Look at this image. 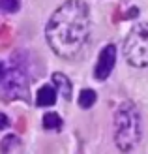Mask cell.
Here are the masks:
<instances>
[{
  "instance_id": "1",
  "label": "cell",
  "mask_w": 148,
  "mask_h": 154,
  "mask_svg": "<svg viewBox=\"0 0 148 154\" xmlns=\"http://www.w3.org/2000/svg\"><path fill=\"white\" fill-rule=\"evenodd\" d=\"M51 49L62 58H75L90 38V13L83 0H68L56 11L45 28Z\"/></svg>"
},
{
  "instance_id": "2",
  "label": "cell",
  "mask_w": 148,
  "mask_h": 154,
  "mask_svg": "<svg viewBox=\"0 0 148 154\" xmlns=\"http://www.w3.org/2000/svg\"><path fill=\"white\" fill-rule=\"evenodd\" d=\"M141 139V115L131 102H122L114 113V141L120 150H131Z\"/></svg>"
},
{
  "instance_id": "3",
  "label": "cell",
  "mask_w": 148,
  "mask_h": 154,
  "mask_svg": "<svg viewBox=\"0 0 148 154\" xmlns=\"http://www.w3.org/2000/svg\"><path fill=\"white\" fill-rule=\"evenodd\" d=\"M124 57L133 68L148 66V23H139L124 42Z\"/></svg>"
},
{
  "instance_id": "4",
  "label": "cell",
  "mask_w": 148,
  "mask_h": 154,
  "mask_svg": "<svg viewBox=\"0 0 148 154\" xmlns=\"http://www.w3.org/2000/svg\"><path fill=\"white\" fill-rule=\"evenodd\" d=\"M2 88L8 96H21L26 98V90H28V79L25 77L21 70L13 68V70H8L2 77Z\"/></svg>"
},
{
  "instance_id": "5",
  "label": "cell",
  "mask_w": 148,
  "mask_h": 154,
  "mask_svg": "<svg viewBox=\"0 0 148 154\" xmlns=\"http://www.w3.org/2000/svg\"><path fill=\"white\" fill-rule=\"evenodd\" d=\"M114 62H116V47L113 43H109L103 47V51L99 53V58H98V64H96V70H94V75L98 81H103L111 75L113 68H114Z\"/></svg>"
},
{
  "instance_id": "6",
  "label": "cell",
  "mask_w": 148,
  "mask_h": 154,
  "mask_svg": "<svg viewBox=\"0 0 148 154\" xmlns=\"http://www.w3.org/2000/svg\"><path fill=\"white\" fill-rule=\"evenodd\" d=\"M54 102H56V88L49 87V85H45V87H41L40 90H38L36 94V103L40 107H47V105H54Z\"/></svg>"
},
{
  "instance_id": "7",
  "label": "cell",
  "mask_w": 148,
  "mask_h": 154,
  "mask_svg": "<svg viewBox=\"0 0 148 154\" xmlns=\"http://www.w3.org/2000/svg\"><path fill=\"white\" fill-rule=\"evenodd\" d=\"M53 83H54V87H56V90L66 100H71V83H69V79L64 73H60V72L53 73Z\"/></svg>"
},
{
  "instance_id": "8",
  "label": "cell",
  "mask_w": 148,
  "mask_h": 154,
  "mask_svg": "<svg viewBox=\"0 0 148 154\" xmlns=\"http://www.w3.org/2000/svg\"><path fill=\"white\" fill-rule=\"evenodd\" d=\"M94 103H96V92L90 90V88L81 90V94H79V105L83 107V109H88V107H92Z\"/></svg>"
},
{
  "instance_id": "9",
  "label": "cell",
  "mask_w": 148,
  "mask_h": 154,
  "mask_svg": "<svg viewBox=\"0 0 148 154\" xmlns=\"http://www.w3.org/2000/svg\"><path fill=\"white\" fill-rule=\"evenodd\" d=\"M43 126H45V130H60L62 128V119L56 113H47L43 117Z\"/></svg>"
},
{
  "instance_id": "10",
  "label": "cell",
  "mask_w": 148,
  "mask_h": 154,
  "mask_svg": "<svg viewBox=\"0 0 148 154\" xmlns=\"http://www.w3.org/2000/svg\"><path fill=\"white\" fill-rule=\"evenodd\" d=\"M19 10V0H0V13H13Z\"/></svg>"
},
{
  "instance_id": "11",
  "label": "cell",
  "mask_w": 148,
  "mask_h": 154,
  "mask_svg": "<svg viewBox=\"0 0 148 154\" xmlns=\"http://www.w3.org/2000/svg\"><path fill=\"white\" fill-rule=\"evenodd\" d=\"M8 126H10V119H8L6 115L0 113V130H2V128H8Z\"/></svg>"
},
{
  "instance_id": "12",
  "label": "cell",
  "mask_w": 148,
  "mask_h": 154,
  "mask_svg": "<svg viewBox=\"0 0 148 154\" xmlns=\"http://www.w3.org/2000/svg\"><path fill=\"white\" fill-rule=\"evenodd\" d=\"M135 15H139V10H137V8H133V10H129V13L126 15V17H128V19H131V17H135Z\"/></svg>"
},
{
  "instance_id": "13",
  "label": "cell",
  "mask_w": 148,
  "mask_h": 154,
  "mask_svg": "<svg viewBox=\"0 0 148 154\" xmlns=\"http://www.w3.org/2000/svg\"><path fill=\"white\" fill-rule=\"evenodd\" d=\"M0 79H2V64H0Z\"/></svg>"
}]
</instances>
